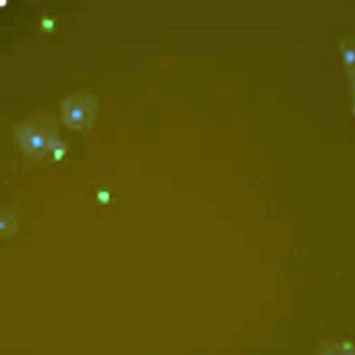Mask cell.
I'll return each mask as SVG.
<instances>
[{
    "instance_id": "obj_7",
    "label": "cell",
    "mask_w": 355,
    "mask_h": 355,
    "mask_svg": "<svg viewBox=\"0 0 355 355\" xmlns=\"http://www.w3.org/2000/svg\"><path fill=\"white\" fill-rule=\"evenodd\" d=\"M352 80H354V85H352V89H354V94L355 96V76L354 78H352Z\"/></svg>"
},
{
    "instance_id": "obj_3",
    "label": "cell",
    "mask_w": 355,
    "mask_h": 355,
    "mask_svg": "<svg viewBox=\"0 0 355 355\" xmlns=\"http://www.w3.org/2000/svg\"><path fill=\"white\" fill-rule=\"evenodd\" d=\"M318 355H355V345L349 341H328L322 345Z\"/></svg>"
},
{
    "instance_id": "obj_4",
    "label": "cell",
    "mask_w": 355,
    "mask_h": 355,
    "mask_svg": "<svg viewBox=\"0 0 355 355\" xmlns=\"http://www.w3.org/2000/svg\"><path fill=\"white\" fill-rule=\"evenodd\" d=\"M342 61L350 78L355 76V38L343 41L340 46Z\"/></svg>"
},
{
    "instance_id": "obj_1",
    "label": "cell",
    "mask_w": 355,
    "mask_h": 355,
    "mask_svg": "<svg viewBox=\"0 0 355 355\" xmlns=\"http://www.w3.org/2000/svg\"><path fill=\"white\" fill-rule=\"evenodd\" d=\"M15 138L28 155L42 157L51 151L57 138V125L47 116H34L15 128Z\"/></svg>"
},
{
    "instance_id": "obj_6",
    "label": "cell",
    "mask_w": 355,
    "mask_h": 355,
    "mask_svg": "<svg viewBox=\"0 0 355 355\" xmlns=\"http://www.w3.org/2000/svg\"><path fill=\"white\" fill-rule=\"evenodd\" d=\"M42 26H43L45 30H51L54 26V21L52 19H45L43 21H42Z\"/></svg>"
},
{
    "instance_id": "obj_8",
    "label": "cell",
    "mask_w": 355,
    "mask_h": 355,
    "mask_svg": "<svg viewBox=\"0 0 355 355\" xmlns=\"http://www.w3.org/2000/svg\"><path fill=\"white\" fill-rule=\"evenodd\" d=\"M354 112H355V107H354Z\"/></svg>"
},
{
    "instance_id": "obj_5",
    "label": "cell",
    "mask_w": 355,
    "mask_h": 355,
    "mask_svg": "<svg viewBox=\"0 0 355 355\" xmlns=\"http://www.w3.org/2000/svg\"><path fill=\"white\" fill-rule=\"evenodd\" d=\"M51 151L53 153L55 159H60L65 153L64 144H62L60 140L57 139L56 141L54 142L53 146H52Z\"/></svg>"
},
{
    "instance_id": "obj_2",
    "label": "cell",
    "mask_w": 355,
    "mask_h": 355,
    "mask_svg": "<svg viewBox=\"0 0 355 355\" xmlns=\"http://www.w3.org/2000/svg\"><path fill=\"white\" fill-rule=\"evenodd\" d=\"M98 102L93 95L73 94L61 104V117L67 127L76 130L87 128L95 119Z\"/></svg>"
}]
</instances>
